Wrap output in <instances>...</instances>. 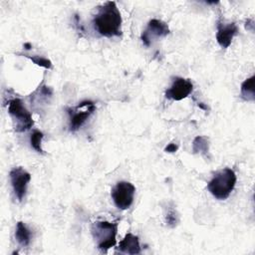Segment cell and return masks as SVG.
Here are the masks:
<instances>
[{
  "mask_svg": "<svg viewBox=\"0 0 255 255\" xmlns=\"http://www.w3.org/2000/svg\"><path fill=\"white\" fill-rule=\"evenodd\" d=\"M237 33H238V28L235 23L224 24L218 21L216 40L221 48H228L232 42V39Z\"/></svg>",
  "mask_w": 255,
  "mask_h": 255,
  "instance_id": "obj_10",
  "label": "cell"
},
{
  "mask_svg": "<svg viewBox=\"0 0 255 255\" xmlns=\"http://www.w3.org/2000/svg\"><path fill=\"white\" fill-rule=\"evenodd\" d=\"M91 231L98 248L102 252H107L110 248L116 245L118 231L117 222L96 221L93 223Z\"/></svg>",
  "mask_w": 255,
  "mask_h": 255,
  "instance_id": "obj_3",
  "label": "cell"
},
{
  "mask_svg": "<svg viewBox=\"0 0 255 255\" xmlns=\"http://www.w3.org/2000/svg\"><path fill=\"white\" fill-rule=\"evenodd\" d=\"M44 137V134L42 131L40 130H34L32 133H31V136H30V143H31V146L39 153H43L44 150L41 146L42 144V139Z\"/></svg>",
  "mask_w": 255,
  "mask_h": 255,
  "instance_id": "obj_15",
  "label": "cell"
},
{
  "mask_svg": "<svg viewBox=\"0 0 255 255\" xmlns=\"http://www.w3.org/2000/svg\"><path fill=\"white\" fill-rule=\"evenodd\" d=\"M255 77L251 76L241 84V98L247 102H254L255 90H254Z\"/></svg>",
  "mask_w": 255,
  "mask_h": 255,
  "instance_id": "obj_13",
  "label": "cell"
},
{
  "mask_svg": "<svg viewBox=\"0 0 255 255\" xmlns=\"http://www.w3.org/2000/svg\"><path fill=\"white\" fill-rule=\"evenodd\" d=\"M119 251L122 253L130 254V255L139 254L140 245H139L138 237L131 233L126 234L124 239L119 244Z\"/></svg>",
  "mask_w": 255,
  "mask_h": 255,
  "instance_id": "obj_11",
  "label": "cell"
},
{
  "mask_svg": "<svg viewBox=\"0 0 255 255\" xmlns=\"http://www.w3.org/2000/svg\"><path fill=\"white\" fill-rule=\"evenodd\" d=\"M198 107L199 108H201L202 110H204V111H207V107L206 106H204L202 103H198Z\"/></svg>",
  "mask_w": 255,
  "mask_h": 255,
  "instance_id": "obj_20",
  "label": "cell"
},
{
  "mask_svg": "<svg viewBox=\"0 0 255 255\" xmlns=\"http://www.w3.org/2000/svg\"><path fill=\"white\" fill-rule=\"evenodd\" d=\"M209 151V139L204 135H197L192 141V152L206 156Z\"/></svg>",
  "mask_w": 255,
  "mask_h": 255,
  "instance_id": "obj_14",
  "label": "cell"
},
{
  "mask_svg": "<svg viewBox=\"0 0 255 255\" xmlns=\"http://www.w3.org/2000/svg\"><path fill=\"white\" fill-rule=\"evenodd\" d=\"M24 48H25L26 50H30V49L32 48V45H31L30 43H25V44H24Z\"/></svg>",
  "mask_w": 255,
  "mask_h": 255,
  "instance_id": "obj_19",
  "label": "cell"
},
{
  "mask_svg": "<svg viewBox=\"0 0 255 255\" xmlns=\"http://www.w3.org/2000/svg\"><path fill=\"white\" fill-rule=\"evenodd\" d=\"M165 221H166V224L170 227H174L176 225V223L178 222V218L174 209H169L167 211L165 215Z\"/></svg>",
  "mask_w": 255,
  "mask_h": 255,
  "instance_id": "obj_17",
  "label": "cell"
},
{
  "mask_svg": "<svg viewBox=\"0 0 255 255\" xmlns=\"http://www.w3.org/2000/svg\"><path fill=\"white\" fill-rule=\"evenodd\" d=\"M96 111V106L91 101H84L74 108L67 109L69 115V129L78 130Z\"/></svg>",
  "mask_w": 255,
  "mask_h": 255,
  "instance_id": "obj_5",
  "label": "cell"
},
{
  "mask_svg": "<svg viewBox=\"0 0 255 255\" xmlns=\"http://www.w3.org/2000/svg\"><path fill=\"white\" fill-rule=\"evenodd\" d=\"M93 25L104 37L112 38L122 34V16L115 1H108L99 7Z\"/></svg>",
  "mask_w": 255,
  "mask_h": 255,
  "instance_id": "obj_1",
  "label": "cell"
},
{
  "mask_svg": "<svg viewBox=\"0 0 255 255\" xmlns=\"http://www.w3.org/2000/svg\"><path fill=\"white\" fill-rule=\"evenodd\" d=\"M177 148H178V145H177V144H175V143H173V142H170V143H168V144L165 146L164 151H166V152H175V151L177 150Z\"/></svg>",
  "mask_w": 255,
  "mask_h": 255,
  "instance_id": "obj_18",
  "label": "cell"
},
{
  "mask_svg": "<svg viewBox=\"0 0 255 255\" xmlns=\"http://www.w3.org/2000/svg\"><path fill=\"white\" fill-rule=\"evenodd\" d=\"M236 184V174L231 168H223L216 172L207 184L208 191L217 199H226Z\"/></svg>",
  "mask_w": 255,
  "mask_h": 255,
  "instance_id": "obj_2",
  "label": "cell"
},
{
  "mask_svg": "<svg viewBox=\"0 0 255 255\" xmlns=\"http://www.w3.org/2000/svg\"><path fill=\"white\" fill-rule=\"evenodd\" d=\"M135 187L128 181H119L112 189V198L116 206L122 210L130 207L133 202Z\"/></svg>",
  "mask_w": 255,
  "mask_h": 255,
  "instance_id": "obj_6",
  "label": "cell"
},
{
  "mask_svg": "<svg viewBox=\"0 0 255 255\" xmlns=\"http://www.w3.org/2000/svg\"><path fill=\"white\" fill-rule=\"evenodd\" d=\"M8 114L11 116L14 128L17 132L25 131L32 128L34 125V121L32 119L31 114L25 108L23 102L18 99H12L8 103Z\"/></svg>",
  "mask_w": 255,
  "mask_h": 255,
  "instance_id": "obj_4",
  "label": "cell"
},
{
  "mask_svg": "<svg viewBox=\"0 0 255 255\" xmlns=\"http://www.w3.org/2000/svg\"><path fill=\"white\" fill-rule=\"evenodd\" d=\"M25 57H27L28 59H30L33 63H35L36 65L43 67L45 69H51L52 68V63L50 60L41 57V56H30V55H24Z\"/></svg>",
  "mask_w": 255,
  "mask_h": 255,
  "instance_id": "obj_16",
  "label": "cell"
},
{
  "mask_svg": "<svg viewBox=\"0 0 255 255\" xmlns=\"http://www.w3.org/2000/svg\"><path fill=\"white\" fill-rule=\"evenodd\" d=\"M9 176L16 198L19 201H22L25 197L28 183L31 180V174L23 167L18 166L10 170Z\"/></svg>",
  "mask_w": 255,
  "mask_h": 255,
  "instance_id": "obj_8",
  "label": "cell"
},
{
  "mask_svg": "<svg viewBox=\"0 0 255 255\" xmlns=\"http://www.w3.org/2000/svg\"><path fill=\"white\" fill-rule=\"evenodd\" d=\"M193 90V84L188 79L174 78L172 85L165 92V97L173 101H181L188 97Z\"/></svg>",
  "mask_w": 255,
  "mask_h": 255,
  "instance_id": "obj_9",
  "label": "cell"
},
{
  "mask_svg": "<svg viewBox=\"0 0 255 255\" xmlns=\"http://www.w3.org/2000/svg\"><path fill=\"white\" fill-rule=\"evenodd\" d=\"M31 237H32L31 231L27 228V226L22 221H19L16 225V231H15V238L17 242L21 246L26 247L30 244Z\"/></svg>",
  "mask_w": 255,
  "mask_h": 255,
  "instance_id": "obj_12",
  "label": "cell"
},
{
  "mask_svg": "<svg viewBox=\"0 0 255 255\" xmlns=\"http://www.w3.org/2000/svg\"><path fill=\"white\" fill-rule=\"evenodd\" d=\"M169 34L168 25L158 19H151L142 31L140 39L145 47H149L154 41Z\"/></svg>",
  "mask_w": 255,
  "mask_h": 255,
  "instance_id": "obj_7",
  "label": "cell"
}]
</instances>
